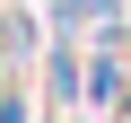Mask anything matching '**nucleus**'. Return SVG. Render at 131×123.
<instances>
[{
    "instance_id": "obj_1",
    "label": "nucleus",
    "mask_w": 131,
    "mask_h": 123,
    "mask_svg": "<svg viewBox=\"0 0 131 123\" xmlns=\"http://www.w3.org/2000/svg\"><path fill=\"white\" fill-rule=\"evenodd\" d=\"M0 123H26V97H0Z\"/></svg>"
}]
</instances>
